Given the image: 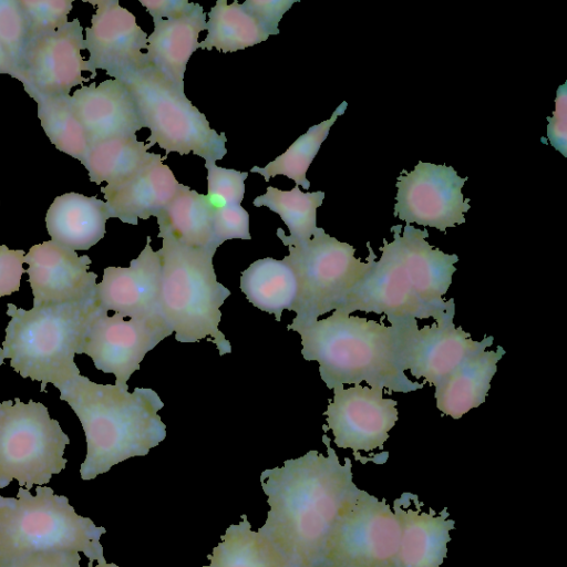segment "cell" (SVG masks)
Masks as SVG:
<instances>
[{
    "label": "cell",
    "instance_id": "25",
    "mask_svg": "<svg viewBox=\"0 0 567 567\" xmlns=\"http://www.w3.org/2000/svg\"><path fill=\"white\" fill-rule=\"evenodd\" d=\"M503 347L484 350L460 364L442 383L435 386L436 408L445 415L461 419L486 400L497 363L505 354Z\"/></svg>",
    "mask_w": 567,
    "mask_h": 567
},
{
    "label": "cell",
    "instance_id": "6",
    "mask_svg": "<svg viewBox=\"0 0 567 567\" xmlns=\"http://www.w3.org/2000/svg\"><path fill=\"white\" fill-rule=\"evenodd\" d=\"M105 533L51 487L39 485L35 495L19 487L17 497L0 504V567L48 550H76L90 559V565L104 563L100 538Z\"/></svg>",
    "mask_w": 567,
    "mask_h": 567
},
{
    "label": "cell",
    "instance_id": "21",
    "mask_svg": "<svg viewBox=\"0 0 567 567\" xmlns=\"http://www.w3.org/2000/svg\"><path fill=\"white\" fill-rule=\"evenodd\" d=\"M70 101L90 144L134 136L143 128L133 95L121 80L110 79L97 85L82 86Z\"/></svg>",
    "mask_w": 567,
    "mask_h": 567
},
{
    "label": "cell",
    "instance_id": "12",
    "mask_svg": "<svg viewBox=\"0 0 567 567\" xmlns=\"http://www.w3.org/2000/svg\"><path fill=\"white\" fill-rule=\"evenodd\" d=\"M173 333L163 316L130 318L109 316L101 307L91 320L80 353L97 370L115 375V385L128 390L127 381L140 370L147 352Z\"/></svg>",
    "mask_w": 567,
    "mask_h": 567
},
{
    "label": "cell",
    "instance_id": "18",
    "mask_svg": "<svg viewBox=\"0 0 567 567\" xmlns=\"http://www.w3.org/2000/svg\"><path fill=\"white\" fill-rule=\"evenodd\" d=\"M25 272L33 293V308L83 301L97 295L92 260L53 240L33 245L24 255Z\"/></svg>",
    "mask_w": 567,
    "mask_h": 567
},
{
    "label": "cell",
    "instance_id": "4",
    "mask_svg": "<svg viewBox=\"0 0 567 567\" xmlns=\"http://www.w3.org/2000/svg\"><path fill=\"white\" fill-rule=\"evenodd\" d=\"M162 248L159 308L178 342H198L206 337L219 355L231 352L230 342L219 330L220 306L230 290L217 281L213 266L215 247H193L179 241L158 224Z\"/></svg>",
    "mask_w": 567,
    "mask_h": 567
},
{
    "label": "cell",
    "instance_id": "22",
    "mask_svg": "<svg viewBox=\"0 0 567 567\" xmlns=\"http://www.w3.org/2000/svg\"><path fill=\"white\" fill-rule=\"evenodd\" d=\"M166 157L157 154L132 177L113 186L101 187L110 218L137 225L140 219L161 214L181 185L172 169L164 164Z\"/></svg>",
    "mask_w": 567,
    "mask_h": 567
},
{
    "label": "cell",
    "instance_id": "13",
    "mask_svg": "<svg viewBox=\"0 0 567 567\" xmlns=\"http://www.w3.org/2000/svg\"><path fill=\"white\" fill-rule=\"evenodd\" d=\"M461 177L452 166L419 161L411 172L403 169L396 179L394 217L406 224L434 227L441 231L465 223L470 198Z\"/></svg>",
    "mask_w": 567,
    "mask_h": 567
},
{
    "label": "cell",
    "instance_id": "39",
    "mask_svg": "<svg viewBox=\"0 0 567 567\" xmlns=\"http://www.w3.org/2000/svg\"><path fill=\"white\" fill-rule=\"evenodd\" d=\"M296 0H247L241 7L269 33L279 34V22Z\"/></svg>",
    "mask_w": 567,
    "mask_h": 567
},
{
    "label": "cell",
    "instance_id": "36",
    "mask_svg": "<svg viewBox=\"0 0 567 567\" xmlns=\"http://www.w3.org/2000/svg\"><path fill=\"white\" fill-rule=\"evenodd\" d=\"M19 4L25 18L29 41L65 25L73 0H19Z\"/></svg>",
    "mask_w": 567,
    "mask_h": 567
},
{
    "label": "cell",
    "instance_id": "7",
    "mask_svg": "<svg viewBox=\"0 0 567 567\" xmlns=\"http://www.w3.org/2000/svg\"><path fill=\"white\" fill-rule=\"evenodd\" d=\"M131 91L143 127L151 131L146 142L169 153H193L216 162L227 154L226 135L209 126L205 114L148 62L121 79Z\"/></svg>",
    "mask_w": 567,
    "mask_h": 567
},
{
    "label": "cell",
    "instance_id": "31",
    "mask_svg": "<svg viewBox=\"0 0 567 567\" xmlns=\"http://www.w3.org/2000/svg\"><path fill=\"white\" fill-rule=\"evenodd\" d=\"M206 30L199 48L224 53L254 47L269 38L265 28L237 1L228 4L226 0H218L208 12Z\"/></svg>",
    "mask_w": 567,
    "mask_h": 567
},
{
    "label": "cell",
    "instance_id": "17",
    "mask_svg": "<svg viewBox=\"0 0 567 567\" xmlns=\"http://www.w3.org/2000/svg\"><path fill=\"white\" fill-rule=\"evenodd\" d=\"M86 2L96 7L84 39L90 54L86 61L90 79L96 76V70H103L118 80L147 63L143 50L147 48L148 35L137 24L135 16L117 0Z\"/></svg>",
    "mask_w": 567,
    "mask_h": 567
},
{
    "label": "cell",
    "instance_id": "24",
    "mask_svg": "<svg viewBox=\"0 0 567 567\" xmlns=\"http://www.w3.org/2000/svg\"><path fill=\"white\" fill-rule=\"evenodd\" d=\"M109 218L105 202L71 192L55 197L45 225L54 243L74 251L87 250L104 237Z\"/></svg>",
    "mask_w": 567,
    "mask_h": 567
},
{
    "label": "cell",
    "instance_id": "33",
    "mask_svg": "<svg viewBox=\"0 0 567 567\" xmlns=\"http://www.w3.org/2000/svg\"><path fill=\"white\" fill-rule=\"evenodd\" d=\"M348 103L342 102L332 113L331 117L308 128L300 135L281 155L268 163L265 167L252 166L251 173L260 174L266 182L277 175H284L296 183V186H302L305 189L310 187V182L306 177L307 171L318 154L322 142L327 138L331 126L336 120L342 115Z\"/></svg>",
    "mask_w": 567,
    "mask_h": 567
},
{
    "label": "cell",
    "instance_id": "16",
    "mask_svg": "<svg viewBox=\"0 0 567 567\" xmlns=\"http://www.w3.org/2000/svg\"><path fill=\"white\" fill-rule=\"evenodd\" d=\"M380 251V259L374 260L337 310L349 315L354 311L383 315L389 322L433 318L436 323H442L439 316L419 298L394 243L384 238Z\"/></svg>",
    "mask_w": 567,
    "mask_h": 567
},
{
    "label": "cell",
    "instance_id": "26",
    "mask_svg": "<svg viewBox=\"0 0 567 567\" xmlns=\"http://www.w3.org/2000/svg\"><path fill=\"white\" fill-rule=\"evenodd\" d=\"M401 540L395 567H440L454 522L443 515L396 507Z\"/></svg>",
    "mask_w": 567,
    "mask_h": 567
},
{
    "label": "cell",
    "instance_id": "3",
    "mask_svg": "<svg viewBox=\"0 0 567 567\" xmlns=\"http://www.w3.org/2000/svg\"><path fill=\"white\" fill-rule=\"evenodd\" d=\"M291 330L301 337L302 357L319 363L328 389L361 384L409 393L424 383L411 381L396 364L392 329L382 320H368L334 310L329 317Z\"/></svg>",
    "mask_w": 567,
    "mask_h": 567
},
{
    "label": "cell",
    "instance_id": "1",
    "mask_svg": "<svg viewBox=\"0 0 567 567\" xmlns=\"http://www.w3.org/2000/svg\"><path fill=\"white\" fill-rule=\"evenodd\" d=\"M322 441L327 455L311 450L260 474L269 511L258 532L291 567L320 566L336 522L359 492L350 458L340 463L326 432Z\"/></svg>",
    "mask_w": 567,
    "mask_h": 567
},
{
    "label": "cell",
    "instance_id": "30",
    "mask_svg": "<svg viewBox=\"0 0 567 567\" xmlns=\"http://www.w3.org/2000/svg\"><path fill=\"white\" fill-rule=\"evenodd\" d=\"M324 193L321 190L302 193L298 186L291 190L268 186L264 195L254 199L252 205L268 207L279 215L289 229V235L282 228L277 229L278 238L286 246L302 244L318 231L317 208L322 205Z\"/></svg>",
    "mask_w": 567,
    "mask_h": 567
},
{
    "label": "cell",
    "instance_id": "32",
    "mask_svg": "<svg viewBox=\"0 0 567 567\" xmlns=\"http://www.w3.org/2000/svg\"><path fill=\"white\" fill-rule=\"evenodd\" d=\"M213 208L206 195L181 184L172 202L156 217L182 243L193 247H215Z\"/></svg>",
    "mask_w": 567,
    "mask_h": 567
},
{
    "label": "cell",
    "instance_id": "27",
    "mask_svg": "<svg viewBox=\"0 0 567 567\" xmlns=\"http://www.w3.org/2000/svg\"><path fill=\"white\" fill-rule=\"evenodd\" d=\"M240 290L252 306L280 321L282 311L295 306L298 284L287 261L266 257L241 272Z\"/></svg>",
    "mask_w": 567,
    "mask_h": 567
},
{
    "label": "cell",
    "instance_id": "10",
    "mask_svg": "<svg viewBox=\"0 0 567 567\" xmlns=\"http://www.w3.org/2000/svg\"><path fill=\"white\" fill-rule=\"evenodd\" d=\"M400 540L396 513L359 489L336 522L319 567H395Z\"/></svg>",
    "mask_w": 567,
    "mask_h": 567
},
{
    "label": "cell",
    "instance_id": "34",
    "mask_svg": "<svg viewBox=\"0 0 567 567\" xmlns=\"http://www.w3.org/2000/svg\"><path fill=\"white\" fill-rule=\"evenodd\" d=\"M31 97L38 104V117L50 142L59 151L82 162L90 143L72 107L71 95Z\"/></svg>",
    "mask_w": 567,
    "mask_h": 567
},
{
    "label": "cell",
    "instance_id": "5",
    "mask_svg": "<svg viewBox=\"0 0 567 567\" xmlns=\"http://www.w3.org/2000/svg\"><path fill=\"white\" fill-rule=\"evenodd\" d=\"M100 309L97 295L83 301L24 310L7 305L10 321L0 348V365L10 360L20 377L48 383L60 382L78 370L74 355L89 324Z\"/></svg>",
    "mask_w": 567,
    "mask_h": 567
},
{
    "label": "cell",
    "instance_id": "41",
    "mask_svg": "<svg viewBox=\"0 0 567 567\" xmlns=\"http://www.w3.org/2000/svg\"><path fill=\"white\" fill-rule=\"evenodd\" d=\"M23 262L24 250L9 249L6 245L0 246V297L19 291L21 276L25 272Z\"/></svg>",
    "mask_w": 567,
    "mask_h": 567
},
{
    "label": "cell",
    "instance_id": "38",
    "mask_svg": "<svg viewBox=\"0 0 567 567\" xmlns=\"http://www.w3.org/2000/svg\"><path fill=\"white\" fill-rule=\"evenodd\" d=\"M213 237L217 248L226 240L251 239L248 212L241 205L215 209L213 213Z\"/></svg>",
    "mask_w": 567,
    "mask_h": 567
},
{
    "label": "cell",
    "instance_id": "40",
    "mask_svg": "<svg viewBox=\"0 0 567 567\" xmlns=\"http://www.w3.org/2000/svg\"><path fill=\"white\" fill-rule=\"evenodd\" d=\"M547 138L549 144L564 157L567 156V83L558 86L555 110L547 117Z\"/></svg>",
    "mask_w": 567,
    "mask_h": 567
},
{
    "label": "cell",
    "instance_id": "2",
    "mask_svg": "<svg viewBox=\"0 0 567 567\" xmlns=\"http://www.w3.org/2000/svg\"><path fill=\"white\" fill-rule=\"evenodd\" d=\"M79 417L86 440V456L80 467L83 481L94 480L112 466L144 456L166 437L158 415L164 403L147 388L132 393L115 384H99L72 372L53 384Z\"/></svg>",
    "mask_w": 567,
    "mask_h": 567
},
{
    "label": "cell",
    "instance_id": "8",
    "mask_svg": "<svg viewBox=\"0 0 567 567\" xmlns=\"http://www.w3.org/2000/svg\"><path fill=\"white\" fill-rule=\"evenodd\" d=\"M286 246L289 254L284 260L292 268L298 284L292 308L296 317L288 330L339 309L375 260L369 244V256L362 261L354 256V247L331 237L321 227L309 240Z\"/></svg>",
    "mask_w": 567,
    "mask_h": 567
},
{
    "label": "cell",
    "instance_id": "23",
    "mask_svg": "<svg viewBox=\"0 0 567 567\" xmlns=\"http://www.w3.org/2000/svg\"><path fill=\"white\" fill-rule=\"evenodd\" d=\"M207 14L200 4L174 19L153 20L147 37V62L178 89L184 90L187 62L199 48V33L206 30Z\"/></svg>",
    "mask_w": 567,
    "mask_h": 567
},
{
    "label": "cell",
    "instance_id": "11",
    "mask_svg": "<svg viewBox=\"0 0 567 567\" xmlns=\"http://www.w3.org/2000/svg\"><path fill=\"white\" fill-rule=\"evenodd\" d=\"M392 329L395 360L399 369L406 370L424 383L437 386L460 364L489 348L494 337L476 341L453 321L419 328L414 318L389 322Z\"/></svg>",
    "mask_w": 567,
    "mask_h": 567
},
{
    "label": "cell",
    "instance_id": "35",
    "mask_svg": "<svg viewBox=\"0 0 567 567\" xmlns=\"http://www.w3.org/2000/svg\"><path fill=\"white\" fill-rule=\"evenodd\" d=\"M205 168L207 169L206 198L213 210L240 205L248 172L225 168L212 161H205Z\"/></svg>",
    "mask_w": 567,
    "mask_h": 567
},
{
    "label": "cell",
    "instance_id": "29",
    "mask_svg": "<svg viewBox=\"0 0 567 567\" xmlns=\"http://www.w3.org/2000/svg\"><path fill=\"white\" fill-rule=\"evenodd\" d=\"M203 567H291L276 546L254 530L246 515L230 525Z\"/></svg>",
    "mask_w": 567,
    "mask_h": 567
},
{
    "label": "cell",
    "instance_id": "44",
    "mask_svg": "<svg viewBox=\"0 0 567 567\" xmlns=\"http://www.w3.org/2000/svg\"><path fill=\"white\" fill-rule=\"evenodd\" d=\"M0 74H9L12 78L17 79L19 74V69L14 60L12 59L10 52L0 41Z\"/></svg>",
    "mask_w": 567,
    "mask_h": 567
},
{
    "label": "cell",
    "instance_id": "14",
    "mask_svg": "<svg viewBox=\"0 0 567 567\" xmlns=\"http://www.w3.org/2000/svg\"><path fill=\"white\" fill-rule=\"evenodd\" d=\"M79 19L55 31L29 40L19 61L18 79L30 95H70V91L89 79L81 51L85 49Z\"/></svg>",
    "mask_w": 567,
    "mask_h": 567
},
{
    "label": "cell",
    "instance_id": "28",
    "mask_svg": "<svg viewBox=\"0 0 567 567\" xmlns=\"http://www.w3.org/2000/svg\"><path fill=\"white\" fill-rule=\"evenodd\" d=\"M151 147L136 135L113 137L90 144L81 163L91 182L113 186L132 177L157 155L148 152Z\"/></svg>",
    "mask_w": 567,
    "mask_h": 567
},
{
    "label": "cell",
    "instance_id": "46",
    "mask_svg": "<svg viewBox=\"0 0 567 567\" xmlns=\"http://www.w3.org/2000/svg\"><path fill=\"white\" fill-rule=\"evenodd\" d=\"M8 497H3L0 495V504L4 503L7 501Z\"/></svg>",
    "mask_w": 567,
    "mask_h": 567
},
{
    "label": "cell",
    "instance_id": "43",
    "mask_svg": "<svg viewBox=\"0 0 567 567\" xmlns=\"http://www.w3.org/2000/svg\"><path fill=\"white\" fill-rule=\"evenodd\" d=\"M153 20L174 19L192 11L196 3L187 0H141Z\"/></svg>",
    "mask_w": 567,
    "mask_h": 567
},
{
    "label": "cell",
    "instance_id": "20",
    "mask_svg": "<svg viewBox=\"0 0 567 567\" xmlns=\"http://www.w3.org/2000/svg\"><path fill=\"white\" fill-rule=\"evenodd\" d=\"M131 261L130 267H106L103 279L96 284L97 299L104 311H114L123 318H147L161 313L159 296L162 261L153 250L151 237Z\"/></svg>",
    "mask_w": 567,
    "mask_h": 567
},
{
    "label": "cell",
    "instance_id": "9",
    "mask_svg": "<svg viewBox=\"0 0 567 567\" xmlns=\"http://www.w3.org/2000/svg\"><path fill=\"white\" fill-rule=\"evenodd\" d=\"M69 436L41 402L19 398L0 403V488L17 481L30 491L65 468Z\"/></svg>",
    "mask_w": 567,
    "mask_h": 567
},
{
    "label": "cell",
    "instance_id": "45",
    "mask_svg": "<svg viewBox=\"0 0 567 567\" xmlns=\"http://www.w3.org/2000/svg\"><path fill=\"white\" fill-rule=\"evenodd\" d=\"M94 567H120V566H117L116 564H113V563L104 561V563H97V565Z\"/></svg>",
    "mask_w": 567,
    "mask_h": 567
},
{
    "label": "cell",
    "instance_id": "15",
    "mask_svg": "<svg viewBox=\"0 0 567 567\" xmlns=\"http://www.w3.org/2000/svg\"><path fill=\"white\" fill-rule=\"evenodd\" d=\"M332 390V401L323 415L334 444L340 449H351L355 455L360 451L382 449L398 421V402L383 398V388L380 386L354 384L346 389L339 384Z\"/></svg>",
    "mask_w": 567,
    "mask_h": 567
},
{
    "label": "cell",
    "instance_id": "42",
    "mask_svg": "<svg viewBox=\"0 0 567 567\" xmlns=\"http://www.w3.org/2000/svg\"><path fill=\"white\" fill-rule=\"evenodd\" d=\"M76 550H48L28 555L8 567H81Z\"/></svg>",
    "mask_w": 567,
    "mask_h": 567
},
{
    "label": "cell",
    "instance_id": "37",
    "mask_svg": "<svg viewBox=\"0 0 567 567\" xmlns=\"http://www.w3.org/2000/svg\"><path fill=\"white\" fill-rule=\"evenodd\" d=\"M0 41L19 69V61L28 41L27 22L19 1L0 0Z\"/></svg>",
    "mask_w": 567,
    "mask_h": 567
},
{
    "label": "cell",
    "instance_id": "19",
    "mask_svg": "<svg viewBox=\"0 0 567 567\" xmlns=\"http://www.w3.org/2000/svg\"><path fill=\"white\" fill-rule=\"evenodd\" d=\"M393 243L405 265L419 298L429 306L442 322L454 320L455 302L444 300L458 257L445 254L426 240L429 231L406 224L391 227Z\"/></svg>",
    "mask_w": 567,
    "mask_h": 567
}]
</instances>
